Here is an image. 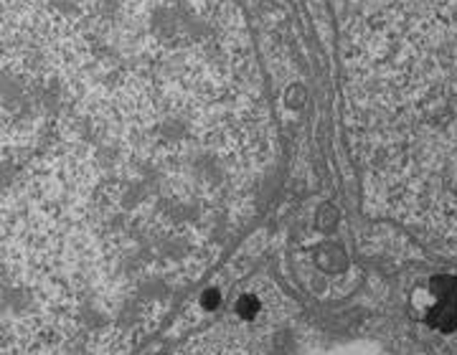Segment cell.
I'll list each match as a JSON object with an SVG mask.
<instances>
[{"label": "cell", "mask_w": 457, "mask_h": 355, "mask_svg": "<svg viewBox=\"0 0 457 355\" xmlns=\"http://www.w3.org/2000/svg\"><path fill=\"white\" fill-rule=\"evenodd\" d=\"M270 165L237 0H0V353H132Z\"/></svg>", "instance_id": "1"}, {"label": "cell", "mask_w": 457, "mask_h": 355, "mask_svg": "<svg viewBox=\"0 0 457 355\" xmlns=\"http://www.w3.org/2000/svg\"><path fill=\"white\" fill-rule=\"evenodd\" d=\"M366 209L457 261V0H333Z\"/></svg>", "instance_id": "2"}]
</instances>
